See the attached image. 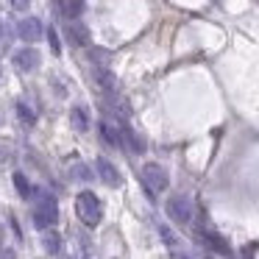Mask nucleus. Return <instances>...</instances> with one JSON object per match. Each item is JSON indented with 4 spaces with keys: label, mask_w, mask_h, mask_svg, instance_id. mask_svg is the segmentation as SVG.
Listing matches in <instances>:
<instances>
[{
    "label": "nucleus",
    "mask_w": 259,
    "mask_h": 259,
    "mask_svg": "<svg viewBox=\"0 0 259 259\" xmlns=\"http://www.w3.org/2000/svg\"><path fill=\"white\" fill-rule=\"evenodd\" d=\"M56 220H59L56 198H53L51 192H42L39 201H36V206H34V226L39 231H45V229H51V226H56Z\"/></svg>",
    "instance_id": "f257e3e1"
},
{
    "label": "nucleus",
    "mask_w": 259,
    "mask_h": 259,
    "mask_svg": "<svg viewBox=\"0 0 259 259\" xmlns=\"http://www.w3.org/2000/svg\"><path fill=\"white\" fill-rule=\"evenodd\" d=\"M75 214H78V220H81V223H87L90 229L101 223L103 209H101V201L95 198V192H90V190L78 192V198H75Z\"/></svg>",
    "instance_id": "f03ea898"
},
{
    "label": "nucleus",
    "mask_w": 259,
    "mask_h": 259,
    "mask_svg": "<svg viewBox=\"0 0 259 259\" xmlns=\"http://www.w3.org/2000/svg\"><path fill=\"white\" fill-rule=\"evenodd\" d=\"M140 179H142V184H145L148 195H156V192H164V190H167V184H170L167 170H164L162 164H153V162H148L145 167L140 170Z\"/></svg>",
    "instance_id": "7ed1b4c3"
},
{
    "label": "nucleus",
    "mask_w": 259,
    "mask_h": 259,
    "mask_svg": "<svg viewBox=\"0 0 259 259\" xmlns=\"http://www.w3.org/2000/svg\"><path fill=\"white\" fill-rule=\"evenodd\" d=\"M164 212H167V218L173 220V223L179 226H187L192 223V214H195V209H192V201L187 195H173L167 201V206H164Z\"/></svg>",
    "instance_id": "20e7f679"
},
{
    "label": "nucleus",
    "mask_w": 259,
    "mask_h": 259,
    "mask_svg": "<svg viewBox=\"0 0 259 259\" xmlns=\"http://www.w3.org/2000/svg\"><path fill=\"white\" fill-rule=\"evenodd\" d=\"M12 62L20 73H34V70L39 67V53H36L34 48H20V51H14Z\"/></svg>",
    "instance_id": "39448f33"
},
{
    "label": "nucleus",
    "mask_w": 259,
    "mask_h": 259,
    "mask_svg": "<svg viewBox=\"0 0 259 259\" xmlns=\"http://www.w3.org/2000/svg\"><path fill=\"white\" fill-rule=\"evenodd\" d=\"M17 34H20V39H25V42H39L42 34H45V28H42V20H36V17L20 20Z\"/></svg>",
    "instance_id": "423d86ee"
},
{
    "label": "nucleus",
    "mask_w": 259,
    "mask_h": 259,
    "mask_svg": "<svg viewBox=\"0 0 259 259\" xmlns=\"http://www.w3.org/2000/svg\"><path fill=\"white\" fill-rule=\"evenodd\" d=\"M95 167H98V176H101V181L103 184H109V187H120L123 184V176L117 173V167H114L112 162H109L106 156H101L95 162Z\"/></svg>",
    "instance_id": "0eeeda50"
},
{
    "label": "nucleus",
    "mask_w": 259,
    "mask_h": 259,
    "mask_svg": "<svg viewBox=\"0 0 259 259\" xmlns=\"http://www.w3.org/2000/svg\"><path fill=\"white\" fill-rule=\"evenodd\" d=\"M201 240H203V245H209L214 253H223V256H231V245H229V240H226V237H220L218 231L203 229V231H201Z\"/></svg>",
    "instance_id": "6e6552de"
},
{
    "label": "nucleus",
    "mask_w": 259,
    "mask_h": 259,
    "mask_svg": "<svg viewBox=\"0 0 259 259\" xmlns=\"http://www.w3.org/2000/svg\"><path fill=\"white\" fill-rule=\"evenodd\" d=\"M117 128H120V148H125V151H134V153H142V151H145V142H142L140 137L131 131V125L117 123Z\"/></svg>",
    "instance_id": "1a4fd4ad"
},
{
    "label": "nucleus",
    "mask_w": 259,
    "mask_h": 259,
    "mask_svg": "<svg viewBox=\"0 0 259 259\" xmlns=\"http://www.w3.org/2000/svg\"><path fill=\"white\" fill-rule=\"evenodd\" d=\"M98 128H101V140L106 142L109 148H120V128H117V120L103 117Z\"/></svg>",
    "instance_id": "9d476101"
},
{
    "label": "nucleus",
    "mask_w": 259,
    "mask_h": 259,
    "mask_svg": "<svg viewBox=\"0 0 259 259\" xmlns=\"http://www.w3.org/2000/svg\"><path fill=\"white\" fill-rule=\"evenodd\" d=\"M70 123H73L75 131H87L90 128V112L84 106H73L70 109Z\"/></svg>",
    "instance_id": "9b49d317"
},
{
    "label": "nucleus",
    "mask_w": 259,
    "mask_h": 259,
    "mask_svg": "<svg viewBox=\"0 0 259 259\" xmlns=\"http://www.w3.org/2000/svg\"><path fill=\"white\" fill-rule=\"evenodd\" d=\"M14 187H17V192L25 198V201H28V198H34V192H36L34 187H31V181L25 179V173H20V170L14 173Z\"/></svg>",
    "instance_id": "f8f14e48"
},
{
    "label": "nucleus",
    "mask_w": 259,
    "mask_h": 259,
    "mask_svg": "<svg viewBox=\"0 0 259 259\" xmlns=\"http://www.w3.org/2000/svg\"><path fill=\"white\" fill-rule=\"evenodd\" d=\"M84 3L87 0H62V12L67 14L70 20H75L81 12H84Z\"/></svg>",
    "instance_id": "ddd939ff"
},
{
    "label": "nucleus",
    "mask_w": 259,
    "mask_h": 259,
    "mask_svg": "<svg viewBox=\"0 0 259 259\" xmlns=\"http://www.w3.org/2000/svg\"><path fill=\"white\" fill-rule=\"evenodd\" d=\"M67 34H70V39H73L75 45H87V42H90V34H87V28L81 23H73L67 28Z\"/></svg>",
    "instance_id": "4468645a"
},
{
    "label": "nucleus",
    "mask_w": 259,
    "mask_h": 259,
    "mask_svg": "<svg viewBox=\"0 0 259 259\" xmlns=\"http://www.w3.org/2000/svg\"><path fill=\"white\" fill-rule=\"evenodd\" d=\"M42 245H45L48 253H59V248H62V237H59L56 231H48V234L42 237Z\"/></svg>",
    "instance_id": "2eb2a0df"
},
{
    "label": "nucleus",
    "mask_w": 259,
    "mask_h": 259,
    "mask_svg": "<svg viewBox=\"0 0 259 259\" xmlns=\"http://www.w3.org/2000/svg\"><path fill=\"white\" fill-rule=\"evenodd\" d=\"M12 159H14V148L9 145L6 140H0V170L9 167V164H12Z\"/></svg>",
    "instance_id": "dca6fc26"
},
{
    "label": "nucleus",
    "mask_w": 259,
    "mask_h": 259,
    "mask_svg": "<svg viewBox=\"0 0 259 259\" xmlns=\"http://www.w3.org/2000/svg\"><path fill=\"white\" fill-rule=\"evenodd\" d=\"M17 117L23 120L25 125H34L36 123V114H34V109H31L28 103H17Z\"/></svg>",
    "instance_id": "f3484780"
},
{
    "label": "nucleus",
    "mask_w": 259,
    "mask_h": 259,
    "mask_svg": "<svg viewBox=\"0 0 259 259\" xmlns=\"http://www.w3.org/2000/svg\"><path fill=\"white\" fill-rule=\"evenodd\" d=\"M48 39H51V51L53 53H62V45H59V36H56V31H48Z\"/></svg>",
    "instance_id": "a211bd4d"
},
{
    "label": "nucleus",
    "mask_w": 259,
    "mask_h": 259,
    "mask_svg": "<svg viewBox=\"0 0 259 259\" xmlns=\"http://www.w3.org/2000/svg\"><path fill=\"white\" fill-rule=\"evenodd\" d=\"M159 234L164 237V242H167V245H176V240H173V234H170L167 226H159Z\"/></svg>",
    "instance_id": "6ab92c4d"
},
{
    "label": "nucleus",
    "mask_w": 259,
    "mask_h": 259,
    "mask_svg": "<svg viewBox=\"0 0 259 259\" xmlns=\"http://www.w3.org/2000/svg\"><path fill=\"white\" fill-rule=\"evenodd\" d=\"M12 6H14V9H20V12H25V9L31 6V0H12Z\"/></svg>",
    "instance_id": "aec40b11"
},
{
    "label": "nucleus",
    "mask_w": 259,
    "mask_h": 259,
    "mask_svg": "<svg viewBox=\"0 0 259 259\" xmlns=\"http://www.w3.org/2000/svg\"><path fill=\"white\" fill-rule=\"evenodd\" d=\"M78 179H87V181H90V179H92L90 167H78Z\"/></svg>",
    "instance_id": "412c9836"
},
{
    "label": "nucleus",
    "mask_w": 259,
    "mask_h": 259,
    "mask_svg": "<svg viewBox=\"0 0 259 259\" xmlns=\"http://www.w3.org/2000/svg\"><path fill=\"white\" fill-rule=\"evenodd\" d=\"M0 259H14V251H9V248H3V253H0Z\"/></svg>",
    "instance_id": "4be33fe9"
},
{
    "label": "nucleus",
    "mask_w": 259,
    "mask_h": 259,
    "mask_svg": "<svg viewBox=\"0 0 259 259\" xmlns=\"http://www.w3.org/2000/svg\"><path fill=\"white\" fill-rule=\"evenodd\" d=\"M0 245H3V231H0Z\"/></svg>",
    "instance_id": "5701e85b"
},
{
    "label": "nucleus",
    "mask_w": 259,
    "mask_h": 259,
    "mask_svg": "<svg viewBox=\"0 0 259 259\" xmlns=\"http://www.w3.org/2000/svg\"><path fill=\"white\" fill-rule=\"evenodd\" d=\"M0 34H3V23H0Z\"/></svg>",
    "instance_id": "b1692460"
},
{
    "label": "nucleus",
    "mask_w": 259,
    "mask_h": 259,
    "mask_svg": "<svg viewBox=\"0 0 259 259\" xmlns=\"http://www.w3.org/2000/svg\"><path fill=\"white\" fill-rule=\"evenodd\" d=\"M181 259H190V256H181Z\"/></svg>",
    "instance_id": "393cba45"
}]
</instances>
